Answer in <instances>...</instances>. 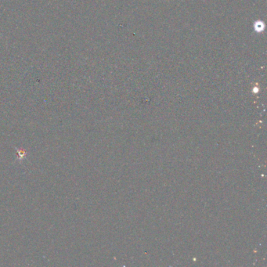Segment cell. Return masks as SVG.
I'll return each instance as SVG.
<instances>
[{
  "mask_svg": "<svg viewBox=\"0 0 267 267\" xmlns=\"http://www.w3.org/2000/svg\"><path fill=\"white\" fill-rule=\"evenodd\" d=\"M253 27H254V30L257 33H262L265 30V24H264L263 21H260V20L255 21Z\"/></svg>",
  "mask_w": 267,
  "mask_h": 267,
  "instance_id": "6da1fadb",
  "label": "cell"
}]
</instances>
